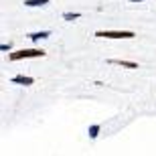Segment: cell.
Segmentation results:
<instances>
[{"instance_id":"cell-7","label":"cell","mask_w":156,"mask_h":156,"mask_svg":"<svg viewBox=\"0 0 156 156\" xmlns=\"http://www.w3.org/2000/svg\"><path fill=\"white\" fill-rule=\"evenodd\" d=\"M45 4H49V0H24V6H45Z\"/></svg>"},{"instance_id":"cell-3","label":"cell","mask_w":156,"mask_h":156,"mask_svg":"<svg viewBox=\"0 0 156 156\" xmlns=\"http://www.w3.org/2000/svg\"><path fill=\"white\" fill-rule=\"evenodd\" d=\"M108 63L110 65H120V67H126V69H138V63H134V61H124V59H110Z\"/></svg>"},{"instance_id":"cell-9","label":"cell","mask_w":156,"mask_h":156,"mask_svg":"<svg viewBox=\"0 0 156 156\" xmlns=\"http://www.w3.org/2000/svg\"><path fill=\"white\" fill-rule=\"evenodd\" d=\"M10 43H2V45H0V51H10Z\"/></svg>"},{"instance_id":"cell-5","label":"cell","mask_w":156,"mask_h":156,"mask_svg":"<svg viewBox=\"0 0 156 156\" xmlns=\"http://www.w3.org/2000/svg\"><path fill=\"white\" fill-rule=\"evenodd\" d=\"M27 37H29L30 41H35V43H37V41H41V39H49L51 33H49V30H39V33H29Z\"/></svg>"},{"instance_id":"cell-1","label":"cell","mask_w":156,"mask_h":156,"mask_svg":"<svg viewBox=\"0 0 156 156\" xmlns=\"http://www.w3.org/2000/svg\"><path fill=\"white\" fill-rule=\"evenodd\" d=\"M47 53L43 49H23V51H16V53H10L8 55V61H20V59H39V57H45Z\"/></svg>"},{"instance_id":"cell-6","label":"cell","mask_w":156,"mask_h":156,"mask_svg":"<svg viewBox=\"0 0 156 156\" xmlns=\"http://www.w3.org/2000/svg\"><path fill=\"white\" fill-rule=\"evenodd\" d=\"M99 130H101V126H99V124H91V126L87 128V134H89V138L95 140V138L99 136Z\"/></svg>"},{"instance_id":"cell-10","label":"cell","mask_w":156,"mask_h":156,"mask_svg":"<svg viewBox=\"0 0 156 156\" xmlns=\"http://www.w3.org/2000/svg\"><path fill=\"white\" fill-rule=\"evenodd\" d=\"M130 2H144V0H130Z\"/></svg>"},{"instance_id":"cell-8","label":"cell","mask_w":156,"mask_h":156,"mask_svg":"<svg viewBox=\"0 0 156 156\" xmlns=\"http://www.w3.org/2000/svg\"><path fill=\"white\" fill-rule=\"evenodd\" d=\"M79 16H81L79 12H63V18H65V20H69V23H73V20H77Z\"/></svg>"},{"instance_id":"cell-2","label":"cell","mask_w":156,"mask_h":156,"mask_svg":"<svg viewBox=\"0 0 156 156\" xmlns=\"http://www.w3.org/2000/svg\"><path fill=\"white\" fill-rule=\"evenodd\" d=\"M95 37H101V39H134L132 30H98Z\"/></svg>"},{"instance_id":"cell-4","label":"cell","mask_w":156,"mask_h":156,"mask_svg":"<svg viewBox=\"0 0 156 156\" xmlns=\"http://www.w3.org/2000/svg\"><path fill=\"white\" fill-rule=\"evenodd\" d=\"M12 83H18V85H33L35 79L29 77V75H14L12 77Z\"/></svg>"}]
</instances>
